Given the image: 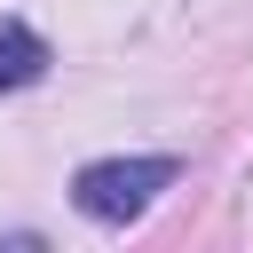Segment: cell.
Here are the masks:
<instances>
[{"label":"cell","mask_w":253,"mask_h":253,"mask_svg":"<svg viewBox=\"0 0 253 253\" xmlns=\"http://www.w3.org/2000/svg\"><path fill=\"white\" fill-rule=\"evenodd\" d=\"M40 71H47V40H40L32 24L0 16V87H32Z\"/></svg>","instance_id":"cell-2"},{"label":"cell","mask_w":253,"mask_h":253,"mask_svg":"<svg viewBox=\"0 0 253 253\" xmlns=\"http://www.w3.org/2000/svg\"><path fill=\"white\" fill-rule=\"evenodd\" d=\"M166 182H174V158H95V166H79L71 206L87 221H134Z\"/></svg>","instance_id":"cell-1"}]
</instances>
